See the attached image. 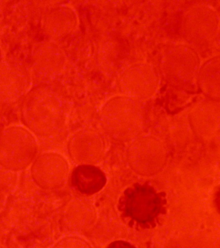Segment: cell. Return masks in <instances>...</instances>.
I'll list each match as a JSON object with an SVG mask.
<instances>
[{
  "mask_svg": "<svg viewBox=\"0 0 220 248\" xmlns=\"http://www.w3.org/2000/svg\"><path fill=\"white\" fill-rule=\"evenodd\" d=\"M36 151L35 140L22 128H10L0 135V165L7 170H25L31 164Z\"/></svg>",
  "mask_w": 220,
  "mask_h": 248,
  "instance_id": "obj_1",
  "label": "cell"
},
{
  "mask_svg": "<svg viewBox=\"0 0 220 248\" xmlns=\"http://www.w3.org/2000/svg\"><path fill=\"white\" fill-rule=\"evenodd\" d=\"M200 68V59L196 52L183 45L168 48L162 60L166 78L172 83L187 88L197 83Z\"/></svg>",
  "mask_w": 220,
  "mask_h": 248,
  "instance_id": "obj_2",
  "label": "cell"
},
{
  "mask_svg": "<svg viewBox=\"0 0 220 248\" xmlns=\"http://www.w3.org/2000/svg\"><path fill=\"white\" fill-rule=\"evenodd\" d=\"M218 15L206 5H196L189 9L183 20V32L187 40L198 47L213 46L218 37Z\"/></svg>",
  "mask_w": 220,
  "mask_h": 248,
  "instance_id": "obj_3",
  "label": "cell"
},
{
  "mask_svg": "<svg viewBox=\"0 0 220 248\" xmlns=\"http://www.w3.org/2000/svg\"><path fill=\"white\" fill-rule=\"evenodd\" d=\"M142 107L138 100L124 96L111 99L102 108V120L111 131L126 135L140 125Z\"/></svg>",
  "mask_w": 220,
  "mask_h": 248,
  "instance_id": "obj_4",
  "label": "cell"
},
{
  "mask_svg": "<svg viewBox=\"0 0 220 248\" xmlns=\"http://www.w3.org/2000/svg\"><path fill=\"white\" fill-rule=\"evenodd\" d=\"M119 85L124 96L140 102L151 98L155 93L158 77L151 66L136 64L121 73Z\"/></svg>",
  "mask_w": 220,
  "mask_h": 248,
  "instance_id": "obj_5",
  "label": "cell"
},
{
  "mask_svg": "<svg viewBox=\"0 0 220 248\" xmlns=\"http://www.w3.org/2000/svg\"><path fill=\"white\" fill-rule=\"evenodd\" d=\"M125 212L140 223L152 222L161 207V199L151 187L136 186L127 191L125 197Z\"/></svg>",
  "mask_w": 220,
  "mask_h": 248,
  "instance_id": "obj_6",
  "label": "cell"
},
{
  "mask_svg": "<svg viewBox=\"0 0 220 248\" xmlns=\"http://www.w3.org/2000/svg\"><path fill=\"white\" fill-rule=\"evenodd\" d=\"M69 173V165L60 155L46 153L38 157L31 168L34 182L44 189L60 187Z\"/></svg>",
  "mask_w": 220,
  "mask_h": 248,
  "instance_id": "obj_7",
  "label": "cell"
},
{
  "mask_svg": "<svg viewBox=\"0 0 220 248\" xmlns=\"http://www.w3.org/2000/svg\"><path fill=\"white\" fill-rule=\"evenodd\" d=\"M106 176L97 167L81 165L75 168L71 175L73 187L85 195L98 193L105 185Z\"/></svg>",
  "mask_w": 220,
  "mask_h": 248,
  "instance_id": "obj_8",
  "label": "cell"
},
{
  "mask_svg": "<svg viewBox=\"0 0 220 248\" xmlns=\"http://www.w3.org/2000/svg\"><path fill=\"white\" fill-rule=\"evenodd\" d=\"M197 82H198L203 92L208 97L214 100L219 99V56L208 60L202 67H200Z\"/></svg>",
  "mask_w": 220,
  "mask_h": 248,
  "instance_id": "obj_9",
  "label": "cell"
},
{
  "mask_svg": "<svg viewBox=\"0 0 220 248\" xmlns=\"http://www.w3.org/2000/svg\"><path fill=\"white\" fill-rule=\"evenodd\" d=\"M107 248H136L132 244L129 243V242L121 241V240H118V241H116L113 242V243L110 244L109 247Z\"/></svg>",
  "mask_w": 220,
  "mask_h": 248,
  "instance_id": "obj_10",
  "label": "cell"
}]
</instances>
